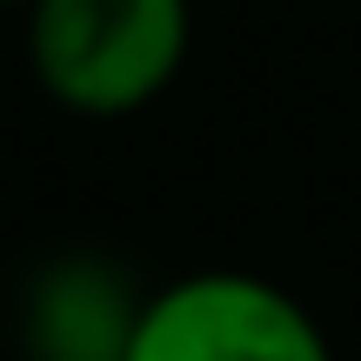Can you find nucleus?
Wrapping results in <instances>:
<instances>
[{"instance_id": "obj_1", "label": "nucleus", "mask_w": 361, "mask_h": 361, "mask_svg": "<svg viewBox=\"0 0 361 361\" xmlns=\"http://www.w3.org/2000/svg\"><path fill=\"white\" fill-rule=\"evenodd\" d=\"M194 0H27V67L74 121H128L180 80Z\"/></svg>"}, {"instance_id": "obj_2", "label": "nucleus", "mask_w": 361, "mask_h": 361, "mask_svg": "<svg viewBox=\"0 0 361 361\" xmlns=\"http://www.w3.org/2000/svg\"><path fill=\"white\" fill-rule=\"evenodd\" d=\"M128 361H335V341L268 274L194 268L147 295Z\"/></svg>"}, {"instance_id": "obj_3", "label": "nucleus", "mask_w": 361, "mask_h": 361, "mask_svg": "<svg viewBox=\"0 0 361 361\" xmlns=\"http://www.w3.org/2000/svg\"><path fill=\"white\" fill-rule=\"evenodd\" d=\"M154 288L101 247H61L20 281V361H128Z\"/></svg>"}, {"instance_id": "obj_4", "label": "nucleus", "mask_w": 361, "mask_h": 361, "mask_svg": "<svg viewBox=\"0 0 361 361\" xmlns=\"http://www.w3.org/2000/svg\"><path fill=\"white\" fill-rule=\"evenodd\" d=\"M0 7H27V0H0Z\"/></svg>"}]
</instances>
